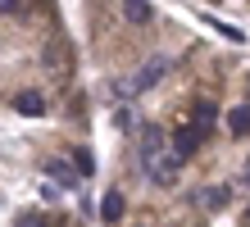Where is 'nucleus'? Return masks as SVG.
Instances as JSON below:
<instances>
[{
	"instance_id": "f257e3e1",
	"label": "nucleus",
	"mask_w": 250,
	"mask_h": 227,
	"mask_svg": "<svg viewBox=\"0 0 250 227\" xmlns=\"http://www.w3.org/2000/svg\"><path fill=\"white\" fill-rule=\"evenodd\" d=\"M41 68H46L55 82H64L68 73H73V45H68L64 37H50L46 50H41Z\"/></svg>"
},
{
	"instance_id": "f03ea898",
	"label": "nucleus",
	"mask_w": 250,
	"mask_h": 227,
	"mask_svg": "<svg viewBox=\"0 0 250 227\" xmlns=\"http://www.w3.org/2000/svg\"><path fill=\"white\" fill-rule=\"evenodd\" d=\"M209 141V127H200V123H187V127H178L173 132V141H168V155L173 159H191L196 150Z\"/></svg>"
},
{
	"instance_id": "7ed1b4c3",
	"label": "nucleus",
	"mask_w": 250,
	"mask_h": 227,
	"mask_svg": "<svg viewBox=\"0 0 250 227\" xmlns=\"http://www.w3.org/2000/svg\"><path fill=\"white\" fill-rule=\"evenodd\" d=\"M141 168H146V177H150L155 186H173V182H178V173H182V159H173L168 150H164V155H155V159H146Z\"/></svg>"
},
{
	"instance_id": "20e7f679",
	"label": "nucleus",
	"mask_w": 250,
	"mask_h": 227,
	"mask_svg": "<svg viewBox=\"0 0 250 227\" xmlns=\"http://www.w3.org/2000/svg\"><path fill=\"white\" fill-rule=\"evenodd\" d=\"M164 73H168V59L164 55H155V59H146V64L137 68V78H132V91H150L159 78H164Z\"/></svg>"
},
{
	"instance_id": "39448f33",
	"label": "nucleus",
	"mask_w": 250,
	"mask_h": 227,
	"mask_svg": "<svg viewBox=\"0 0 250 227\" xmlns=\"http://www.w3.org/2000/svg\"><path fill=\"white\" fill-rule=\"evenodd\" d=\"M164 150H168L164 127H159V123H146V127H141V164L155 159V155H164Z\"/></svg>"
},
{
	"instance_id": "423d86ee",
	"label": "nucleus",
	"mask_w": 250,
	"mask_h": 227,
	"mask_svg": "<svg viewBox=\"0 0 250 227\" xmlns=\"http://www.w3.org/2000/svg\"><path fill=\"white\" fill-rule=\"evenodd\" d=\"M14 109L27 114V118H41V114H46V96H37V91H19V96H14Z\"/></svg>"
},
{
	"instance_id": "0eeeda50",
	"label": "nucleus",
	"mask_w": 250,
	"mask_h": 227,
	"mask_svg": "<svg viewBox=\"0 0 250 227\" xmlns=\"http://www.w3.org/2000/svg\"><path fill=\"white\" fill-rule=\"evenodd\" d=\"M228 200H232V186H223V182L200 191V205H205V209H214V214H218V209H228Z\"/></svg>"
},
{
	"instance_id": "6e6552de",
	"label": "nucleus",
	"mask_w": 250,
	"mask_h": 227,
	"mask_svg": "<svg viewBox=\"0 0 250 227\" xmlns=\"http://www.w3.org/2000/svg\"><path fill=\"white\" fill-rule=\"evenodd\" d=\"M123 209H127L123 191H105V200H100V218H105V223H119V218H123Z\"/></svg>"
},
{
	"instance_id": "1a4fd4ad",
	"label": "nucleus",
	"mask_w": 250,
	"mask_h": 227,
	"mask_svg": "<svg viewBox=\"0 0 250 227\" xmlns=\"http://www.w3.org/2000/svg\"><path fill=\"white\" fill-rule=\"evenodd\" d=\"M228 127H232V136H250V104L228 109Z\"/></svg>"
},
{
	"instance_id": "9d476101",
	"label": "nucleus",
	"mask_w": 250,
	"mask_h": 227,
	"mask_svg": "<svg viewBox=\"0 0 250 227\" xmlns=\"http://www.w3.org/2000/svg\"><path fill=\"white\" fill-rule=\"evenodd\" d=\"M123 19H127V23H150L155 9L146 5V0H123Z\"/></svg>"
},
{
	"instance_id": "9b49d317",
	"label": "nucleus",
	"mask_w": 250,
	"mask_h": 227,
	"mask_svg": "<svg viewBox=\"0 0 250 227\" xmlns=\"http://www.w3.org/2000/svg\"><path fill=\"white\" fill-rule=\"evenodd\" d=\"M46 173L55 177V186H73V164H64V159H46Z\"/></svg>"
},
{
	"instance_id": "f8f14e48",
	"label": "nucleus",
	"mask_w": 250,
	"mask_h": 227,
	"mask_svg": "<svg viewBox=\"0 0 250 227\" xmlns=\"http://www.w3.org/2000/svg\"><path fill=\"white\" fill-rule=\"evenodd\" d=\"M218 118V104L214 100H196V118H191V123H200V127H209Z\"/></svg>"
},
{
	"instance_id": "ddd939ff",
	"label": "nucleus",
	"mask_w": 250,
	"mask_h": 227,
	"mask_svg": "<svg viewBox=\"0 0 250 227\" xmlns=\"http://www.w3.org/2000/svg\"><path fill=\"white\" fill-rule=\"evenodd\" d=\"M73 164H78V173H82V177H91V173H96V159L86 155V150H73Z\"/></svg>"
},
{
	"instance_id": "4468645a",
	"label": "nucleus",
	"mask_w": 250,
	"mask_h": 227,
	"mask_svg": "<svg viewBox=\"0 0 250 227\" xmlns=\"http://www.w3.org/2000/svg\"><path fill=\"white\" fill-rule=\"evenodd\" d=\"M19 227H55V223H50V218H41V214H23Z\"/></svg>"
},
{
	"instance_id": "2eb2a0df",
	"label": "nucleus",
	"mask_w": 250,
	"mask_h": 227,
	"mask_svg": "<svg viewBox=\"0 0 250 227\" xmlns=\"http://www.w3.org/2000/svg\"><path fill=\"white\" fill-rule=\"evenodd\" d=\"M114 123H119V127L127 132V127H137V118H132V109H127V104H123V109H119V114H114Z\"/></svg>"
},
{
	"instance_id": "dca6fc26",
	"label": "nucleus",
	"mask_w": 250,
	"mask_h": 227,
	"mask_svg": "<svg viewBox=\"0 0 250 227\" xmlns=\"http://www.w3.org/2000/svg\"><path fill=\"white\" fill-rule=\"evenodd\" d=\"M0 14H23V0H0Z\"/></svg>"
},
{
	"instance_id": "f3484780",
	"label": "nucleus",
	"mask_w": 250,
	"mask_h": 227,
	"mask_svg": "<svg viewBox=\"0 0 250 227\" xmlns=\"http://www.w3.org/2000/svg\"><path fill=\"white\" fill-rule=\"evenodd\" d=\"M241 182H246V186H250V159H246V168H241Z\"/></svg>"
},
{
	"instance_id": "a211bd4d",
	"label": "nucleus",
	"mask_w": 250,
	"mask_h": 227,
	"mask_svg": "<svg viewBox=\"0 0 250 227\" xmlns=\"http://www.w3.org/2000/svg\"><path fill=\"white\" fill-rule=\"evenodd\" d=\"M246 227H250V209H246Z\"/></svg>"
}]
</instances>
